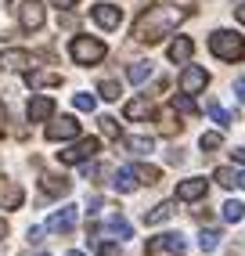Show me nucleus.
Wrapping results in <instances>:
<instances>
[{
    "instance_id": "nucleus-1",
    "label": "nucleus",
    "mask_w": 245,
    "mask_h": 256,
    "mask_svg": "<svg viewBox=\"0 0 245 256\" xmlns=\"http://www.w3.org/2000/svg\"><path fill=\"white\" fill-rule=\"evenodd\" d=\"M188 8H177V4H155L148 11H141V18L134 22V40L137 44H159L166 40L173 29H177L184 18H188Z\"/></svg>"
},
{
    "instance_id": "nucleus-2",
    "label": "nucleus",
    "mask_w": 245,
    "mask_h": 256,
    "mask_svg": "<svg viewBox=\"0 0 245 256\" xmlns=\"http://www.w3.org/2000/svg\"><path fill=\"white\" fill-rule=\"evenodd\" d=\"M209 50L220 58V62H242L245 58V36L231 29H216L213 36H209Z\"/></svg>"
},
{
    "instance_id": "nucleus-3",
    "label": "nucleus",
    "mask_w": 245,
    "mask_h": 256,
    "mask_svg": "<svg viewBox=\"0 0 245 256\" xmlns=\"http://www.w3.org/2000/svg\"><path fill=\"white\" fill-rule=\"evenodd\" d=\"M68 54H72L76 65H98L104 58V44L94 40V36H72V44H68Z\"/></svg>"
},
{
    "instance_id": "nucleus-4",
    "label": "nucleus",
    "mask_w": 245,
    "mask_h": 256,
    "mask_svg": "<svg viewBox=\"0 0 245 256\" xmlns=\"http://www.w3.org/2000/svg\"><path fill=\"white\" fill-rule=\"evenodd\" d=\"M98 152H101V141H98V138H83V141H76L72 148L58 152V159H62L65 166H76V162H90Z\"/></svg>"
},
{
    "instance_id": "nucleus-5",
    "label": "nucleus",
    "mask_w": 245,
    "mask_h": 256,
    "mask_svg": "<svg viewBox=\"0 0 245 256\" xmlns=\"http://www.w3.org/2000/svg\"><path fill=\"white\" fill-rule=\"evenodd\" d=\"M76 220H80V210L76 206H62L58 213L47 216V231L50 234H68V231L76 228Z\"/></svg>"
},
{
    "instance_id": "nucleus-6",
    "label": "nucleus",
    "mask_w": 245,
    "mask_h": 256,
    "mask_svg": "<svg viewBox=\"0 0 245 256\" xmlns=\"http://www.w3.org/2000/svg\"><path fill=\"white\" fill-rule=\"evenodd\" d=\"M44 18H47V11H44L40 0H22V8H18V22H22V29L36 32V29L44 26Z\"/></svg>"
},
{
    "instance_id": "nucleus-7",
    "label": "nucleus",
    "mask_w": 245,
    "mask_h": 256,
    "mask_svg": "<svg viewBox=\"0 0 245 256\" xmlns=\"http://www.w3.org/2000/svg\"><path fill=\"white\" fill-rule=\"evenodd\" d=\"M68 138H80V123L72 116H62L54 123H47V141H68Z\"/></svg>"
},
{
    "instance_id": "nucleus-8",
    "label": "nucleus",
    "mask_w": 245,
    "mask_h": 256,
    "mask_svg": "<svg viewBox=\"0 0 245 256\" xmlns=\"http://www.w3.org/2000/svg\"><path fill=\"white\" fill-rule=\"evenodd\" d=\"M206 83H209V72L198 69V65H188V69L180 72V90H184V94H198V90H206Z\"/></svg>"
},
{
    "instance_id": "nucleus-9",
    "label": "nucleus",
    "mask_w": 245,
    "mask_h": 256,
    "mask_svg": "<svg viewBox=\"0 0 245 256\" xmlns=\"http://www.w3.org/2000/svg\"><path fill=\"white\" fill-rule=\"evenodd\" d=\"M22 198H26V192L18 184L8 180V177H0V210H18Z\"/></svg>"
},
{
    "instance_id": "nucleus-10",
    "label": "nucleus",
    "mask_w": 245,
    "mask_h": 256,
    "mask_svg": "<svg viewBox=\"0 0 245 256\" xmlns=\"http://www.w3.org/2000/svg\"><path fill=\"white\" fill-rule=\"evenodd\" d=\"M159 252H184V238L180 234H159V238H152L148 242V256H159Z\"/></svg>"
},
{
    "instance_id": "nucleus-11",
    "label": "nucleus",
    "mask_w": 245,
    "mask_h": 256,
    "mask_svg": "<svg viewBox=\"0 0 245 256\" xmlns=\"http://www.w3.org/2000/svg\"><path fill=\"white\" fill-rule=\"evenodd\" d=\"M94 22L101 26V29H119V22H122V11L116 8V4H94Z\"/></svg>"
},
{
    "instance_id": "nucleus-12",
    "label": "nucleus",
    "mask_w": 245,
    "mask_h": 256,
    "mask_svg": "<svg viewBox=\"0 0 245 256\" xmlns=\"http://www.w3.org/2000/svg\"><path fill=\"white\" fill-rule=\"evenodd\" d=\"M40 188H44V195L62 198V195L72 192V180H68V177H58V174H44V177H40Z\"/></svg>"
},
{
    "instance_id": "nucleus-13",
    "label": "nucleus",
    "mask_w": 245,
    "mask_h": 256,
    "mask_svg": "<svg viewBox=\"0 0 245 256\" xmlns=\"http://www.w3.org/2000/svg\"><path fill=\"white\" fill-rule=\"evenodd\" d=\"M206 195V180L202 177H191V180H180L177 184V198L180 202H195V198H202Z\"/></svg>"
},
{
    "instance_id": "nucleus-14",
    "label": "nucleus",
    "mask_w": 245,
    "mask_h": 256,
    "mask_svg": "<svg viewBox=\"0 0 245 256\" xmlns=\"http://www.w3.org/2000/svg\"><path fill=\"white\" fill-rule=\"evenodd\" d=\"M50 116H54V101L50 98H32L29 101V123H44Z\"/></svg>"
},
{
    "instance_id": "nucleus-15",
    "label": "nucleus",
    "mask_w": 245,
    "mask_h": 256,
    "mask_svg": "<svg viewBox=\"0 0 245 256\" xmlns=\"http://www.w3.org/2000/svg\"><path fill=\"white\" fill-rule=\"evenodd\" d=\"M0 65H4V69H14V72H26L32 65V58L26 50H4V54H0Z\"/></svg>"
},
{
    "instance_id": "nucleus-16",
    "label": "nucleus",
    "mask_w": 245,
    "mask_h": 256,
    "mask_svg": "<svg viewBox=\"0 0 245 256\" xmlns=\"http://www.w3.org/2000/svg\"><path fill=\"white\" fill-rule=\"evenodd\" d=\"M213 180H216V184H224V188H245V170H231V166H220L216 174H213Z\"/></svg>"
},
{
    "instance_id": "nucleus-17",
    "label": "nucleus",
    "mask_w": 245,
    "mask_h": 256,
    "mask_svg": "<svg viewBox=\"0 0 245 256\" xmlns=\"http://www.w3.org/2000/svg\"><path fill=\"white\" fill-rule=\"evenodd\" d=\"M104 234H116V238H134V228H130V220H126V216L112 213L108 220H104Z\"/></svg>"
},
{
    "instance_id": "nucleus-18",
    "label": "nucleus",
    "mask_w": 245,
    "mask_h": 256,
    "mask_svg": "<svg viewBox=\"0 0 245 256\" xmlns=\"http://www.w3.org/2000/svg\"><path fill=\"white\" fill-rule=\"evenodd\" d=\"M191 50H195V44H191L188 36H177L170 44V62H177V65H184L188 58H191Z\"/></svg>"
},
{
    "instance_id": "nucleus-19",
    "label": "nucleus",
    "mask_w": 245,
    "mask_h": 256,
    "mask_svg": "<svg viewBox=\"0 0 245 256\" xmlns=\"http://www.w3.org/2000/svg\"><path fill=\"white\" fill-rule=\"evenodd\" d=\"M173 213H177V210H173V202H159L155 210H148V213H144V224H148V228H155V224H166V220H170Z\"/></svg>"
},
{
    "instance_id": "nucleus-20",
    "label": "nucleus",
    "mask_w": 245,
    "mask_h": 256,
    "mask_svg": "<svg viewBox=\"0 0 245 256\" xmlns=\"http://www.w3.org/2000/svg\"><path fill=\"white\" fill-rule=\"evenodd\" d=\"M112 188H116V192H122V195H130L134 188H137L134 170H116V174H112Z\"/></svg>"
},
{
    "instance_id": "nucleus-21",
    "label": "nucleus",
    "mask_w": 245,
    "mask_h": 256,
    "mask_svg": "<svg viewBox=\"0 0 245 256\" xmlns=\"http://www.w3.org/2000/svg\"><path fill=\"white\" fill-rule=\"evenodd\" d=\"M126 119H144V116H152V101L148 98H134V101H126Z\"/></svg>"
},
{
    "instance_id": "nucleus-22",
    "label": "nucleus",
    "mask_w": 245,
    "mask_h": 256,
    "mask_svg": "<svg viewBox=\"0 0 245 256\" xmlns=\"http://www.w3.org/2000/svg\"><path fill=\"white\" fill-rule=\"evenodd\" d=\"M26 83H29V87H50V83H62V76H54V72H32V69H26Z\"/></svg>"
},
{
    "instance_id": "nucleus-23",
    "label": "nucleus",
    "mask_w": 245,
    "mask_h": 256,
    "mask_svg": "<svg viewBox=\"0 0 245 256\" xmlns=\"http://www.w3.org/2000/svg\"><path fill=\"white\" fill-rule=\"evenodd\" d=\"M126 76H130V83H148L152 80V62H134L126 69Z\"/></svg>"
},
{
    "instance_id": "nucleus-24",
    "label": "nucleus",
    "mask_w": 245,
    "mask_h": 256,
    "mask_svg": "<svg viewBox=\"0 0 245 256\" xmlns=\"http://www.w3.org/2000/svg\"><path fill=\"white\" fill-rule=\"evenodd\" d=\"M126 148L134 152V156H148V152L155 148V141L144 138V134H137V138H126Z\"/></svg>"
},
{
    "instance_id": "nucleus-25",
    "label": "nucleus",
    "mask_w": 245,
    "mask_h": 256,
    "mask_svg": "<svg viewBox=\"0 0 245 256\" xmlns=\"http://www.w3.org/2000/svg\"><path fill=\"white\" fill-rule=\"evenodd\" d=\"M134 177L141 180V184H155V180H159V166H144V162H137V166H134Z\"/></svg>"
},
{
    "instance_id": "nucleus-26",
    "label": "nucleus",
    "mask_w": 245,
    "mask_h": 256,
    "mask_svg": "<svg viewBox=\"0 0 245 256\" xmlns=\"http://www.w3.org/2000/svg\"><path fill=\"white\" fill-rule=\"evenodd\" d=\"M224 220H227V224H238V220H245V206H242L238 198H231V202L224 206Z\"/></svg>"
},
{
    "instance_id": "nucleus-27",
    "label": "nucleus",
    "mask_w": 245,
    "mask_h": 256,
    "mask_svg": "<svg viewBox=\"0 0 245 256\" xmlns=\"http://www.w3.org/2000/svg\"><path fill=\"white\" fill-rule=\"evenodd\" d=\"M206 112H209V116H213V119H216V123H220V126H231V123H234V119H231V116H227V112H224V108L216 105V101H213V98H209V101H206Z\"/></svg>"
},
{
    "instance_id": "nucleus-28",
    "label": "nucleus",
    "mask_w": 245,
    "mask_h": 256,
    "mask_svg": "<svg viewBox=\"0 0 245 256\" xmlns=\"http://www.w3.org/2000/svg\"><path fill=\"white\" fill-rule=\"evenodd\" d=\"M98 126H101V134H104V138L119 141V123H116L112 116H101V119H98Z\"/></svg>"
},
{
    "instance_id": "nucleus-29",
    "label": "nucleus",
    "mask_w": 245,
    "mask_h": 256,
    "mask_svg": "<svg viewBox=\"0 0 245 256\" xmlns=\"http://www.w3.org/2000/svg\"><path fill=\"white\" fill-rule=\"evenodd\" d=\"M220 246V231H202V238H198V249L202 252H213Z\"/></svg>"
},
{
    "instance_id": "nucleus-30",
    "label": "nucleus",
    "mask_w": 245,
    "mask_h": 256,
    "mask_svg": "<svg viewBox=\"0 0 245 256\" xmlns=\"http://www.w3.org/2000/svg\"><path fill=\"white\" fill-rule=\"evenodd\" d=\"M98 90H101L104 101H119V83H116V80H101V87H98Z\"/></svg>"
},
{
    "instance_id": "nucleus-31",
    "label": "nucleus",
    "mask_w": 245,
    "mask_h": 256,
    "mask_svg": "<svg viewBox=\"0 0 245 256\" xmlns=\"http://www.w3.org/2000/svg\"><path fill=\"white\" fill-rule=\"evenodd\" d=\"M72 105H76L80 112H94L98 101H94V94H72Z\"/></svg>"
},
{
    "instance_id": "nucleus-32",
    "label": "nucleus",
    "mask_w": 245,
    "mask_h": 256,
    "mask_svg": "<svg viewBox=\"0 0 245 256\" xmlns=\"http://www.w3.org/2000/svg\"><path fill=\"white\" fill-rule=\"evenodd\" d=\"M94 252H98V256H119V246H116V242H101V238H94Z\"/></svg>"
},
{
    "instance_id": "nucleus-33",
    "label": "nucleus",
    "mask_w": 245,
    "mask_h": 256,
    "mask_svg": "<svg viewBox=\"0 0 245 256\" xmlns=\"http://www.w3.org/2000/svg\"><path fill=\"white\" fill-rule=\"evenodd\" d=\"M198 144H202V152H213V148H220V144H224V138H220V134H202Z\"/></svg>"
},
{
    "instance_id": "nucleus-34",
    "label": "nucleus",
    "mask_w": 245,
    "mask_h": 256,
    "mask_svg": "<svg viewBox=\"0 0 245 256\" xmlns=\"http://www.w3.org/2000/svg\"><path fill=\"white\" fill-rule=\"evenodd\" d=\"M173 108H180V112H198V108H195V101H191L188 94H180V98H173Z\"/></svg>"
},
{
    "instance_id": "nucleus-35",
    "label": "nucleus",
    "mask_w": 245,
    "mask_h": 256,
    "mask_svg": "<svg viewBox=\"0 0 245 256\" xmlns=\"http://www.w3.org/2000/svg\"><path fill=\"white\" fill-rule=\"evenodd\" d=\"M234 90H238V101L245 105V76H238V80H234Z\"/></svg>"
},
{
    "instance_id": "nucleus-36",
    "label": "nucleus",
    "mask_w": 245,
    "mask_h": 256,
    "mask_svg": "<svg viewBox=\"0 0 245 256\" xmlns=\"http://www.w3.org/2000/svg\"><path fill=\"white\" fill-rule=\"evenodd\" d=\"M54 8H72V4H80V0H50Z\"/></svg>"
},
{
    "instance_id": "nucleus-37",
    "label": "nucleus",
    "mask_w": 245,
    "mask_h": 256,
    "mask_svg": "<svg viewBox=\"0 0 245 256\" xmlns=\"http://www.w3.org/2000/svg\"><path fill=\"white\" fill-rule=\"evenodd\" d=\"M231 156H234V162H245V148H234Z\"/></svg>"
},
{
    "instance_id": "nucleus-38",
    "label": "nucleus",
    "mask_w": 245,
    "mask_h": 256,
    "mask_svg": "<svg viewBox=\"0 0 245 256\" xmlns=\"http://www.w3.org/2000/svg\"><path fill=\"white\" fill-rule=\"evenodd\" d=\"M234 14H238V22L245 26V4H238V8H234Z\"/></svg>"
},
{
    "instance_id": "nucleus-39",
    "label": "nucleus",
    "mask_w": 245,
    "mask_h": 256,
    "mask_svg": "<svg viewBox=\"0 0 245 256\" xmlns=\"http://www.w3.org/2000/svg\"><path fill=\"white\" fill-rule=\"evenodd\" d=\"M8 234V220H0V238H4Z\"/></svg>"
},
{
    "instance_id": "nucleus-40",
    "label": "nucleus",
    "mask_w": 245,
    "mask_h": 256,
    "mask_svg": "<svg viewBox=\"0 0 245 256\" xmlns=\"http://www.w3.org/2000/svg\"><path fill=\"white\" fill-rule=\"evenodd\" d=\"M65 256H83V252H76V249H72V252H65Z\"/></svg>"
},
{
    "instance_id": "nucleus-41",
    "label": "nucleus",
    "mask_w": 245,
    "mask_h": 256,
    "mask_svg": "<svg viewBox=\"0 0 245 256\" xmlns=\"http://www.w3.org/2000/svg\"><path fill=\"white\" fill-rule=\"evenodd\" d=\"M36 256H50V252H36Z\"/></svg>"
}]
</instances>
